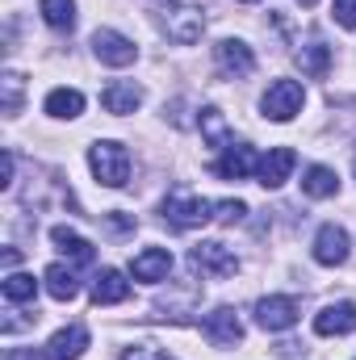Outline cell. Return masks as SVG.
I'll list each match as a JSON object with an SVG mask.
<instances>
[{
    "label": "cell",
    "mask_w": 356,
    "mask_h": 360,
    "mask_svg": "<svg viewBox=\"0 0 356 360\" xmlns=\"http://www.w3.org/2000/svg\"><path fill=\"white\" fill-rule=\"evenodd\" d=\"M160 30L180 42V46H193V42H201V34H205V13L197 8V4H164L160 8Z\"/></svg>",
    "instance_id": "3957f363"
},
{
    "label": "cell",
    "mask_w": 356,
    "mask_h": 360,
    "mask_svg": "<svg viewBox=\"0 0 356 360\" xmlns=\"http://www.w3.org/2000/svg\"><path fill=\"white\" fill-rule=\"evenodd\" d=\"M356 331V302H331L314 314V335H352Z\"/></svg>",
    "instance_id": "7c38bea8"
},
{
    "label": "cell",
    "mask_w": 356,
    "mask_h": 360,
    "mask_svg": "<svg viewBox=\"0 0 356 360\" xmlns=\"http://www.w3.org/2000/svg\"><path fill=\"white\" fill-rule=\"evenodd\" d=\"M293 168H298V155H293L289 147H268V155H260L256 180H260L265 188H281L285 180L293 176Z\"/></svg>",
    "instance_id": "4fadbf2b"
},
{
    "label": "cell",
    "mask_w": 356,
    "mask_h": 360,
    "mask_svg": "<svg viewBox=\"0 0 356 360\" xmlns=\"http://www.w3.org/2000/svg\"><path fill=\"white\" fill-rule=\"evenodd\" d=\"M122 360H177V356H168V352H160V348H130Z\"/></svg>",
    "instance_id": "f1b7e54d"
},
{
    "label": "cell",
    "mask_w": 356,
    "mask_h": 360,
    "mask_svg": "<svg viewBox=\"0 0 356 360\" xmlns=\"http://www.w3.org/2000/svg\"><path fill=\"white\" fill-rule=\"evenodd\" d=\"M0 293H4V302H34L38 281H34L30 272H8L4 285H0Z\"/></svg>",
    "instance_id": "cb8c5ba5"
},
{
    "label": "cell",
    "mask_w": 356,
    "mask_h": 360,
    "mask_svg": "<svg viewBox=\"0 0 356 360\" xmlns=\"http://www.w3.org/2000/svg\"><path fill=\"white\" fill-rule=\"evenodd\" d=\"M302 101H306V89L298 80H272L268 92L260 96V113L268 122H293L302 113Z\"/></svg>",
    "instance_id": "277c9868"
},
{
    "label": "cell",
    "mask_w": 356,
    "mask_h": 360,
    "mask_svg": "<svg viewBox=\"0 0 356 360\" xmlns=\"http://www.w3.org/2000/svg\"><path fill=\"white\" fill-rule=\"evenodd\" d=\"M189 269L201 272V276H235V272H239V260H235V252H231L227 243L205 239V243H197V248L189 252Z\"/></svg>",
    "instance_id": "5b68a950"
},
{
    "label": "cell",
    "mask_w": 356,
    "mask_h": 360,
    "mask_svg": "<svg viewBox=\"0 0 356 360\" xmlns=\"http://www.w3.org/2000/svg\"><path fill=\"white\" fill-rule=\"evenodd\" d=\"M256 327L260 331H289L298 323V302L285 297V293H272V297H260L256 302Z\"/></svg>",
    "instance_id": "ba28073f"
},
{
    "label": "cell",
    "mask_w": 356,
    "mask_h": 360,
    "mask_svg": "<svg viewBox=\"0 0 356 360\" xmlns=\"http://www.w3.org/2000/svg\"><path fill=\"white\" fill-rule=\"evenodd\" d=\"M42 109H46L51 117L72 122V117H80V113H84V92H80V89H51V92H46V101H42Z\"/></svg>",
    "instance_id": "d6986e66"
},
{
    "label": "cell",
    "mask_w": 356,
    "mask_h": 360,
    "mask_svg": "<svg viewBox=\"0 0 356 360\" xmlns=\"http://www.w3.org/2000/svg\"><path fill=\"white\" fill-rule=\"evenodd\" d=\"M331 17H336V25L356 30V0H336V4H331Z\"/></svg>",
    "instance_id": "83f0119b"
},
{
    "label": "cell",
    "mask_w": 356,
    "mask_h": 360,
    "mask_svg": "<svg viewBox=\"0 0 356 360\" xmlns=\"http://www.w3.org/2000/svg\"><path fill=\"white\" fill-rule=\"evenodd\" d=\"M42 285H46V293L55 302H72L80 293V281H76V272L68 269V264H51V269L42 272Z\"/></svg>",
    "instance_id": "44dd1931"
},
{
    "label": "cell",
    "mask_w": 356,
    "mask_h": 360,
    "mask_svg": "<svg viewBox=\"0 0 356 360\" xmlns=\"http://www.w3.org/2000/svg\"><path fill=\"white\" fill-rule=\"evenodd\" d=\"M13 172H17V160H13V151H4V180H0L4 188L13 184Z\"/></svg>",
    "instance_id": "f546056e"
},
{
    "label": "cell",
    "mask_w": 356,
    "mask_h": 360,
    "mask_svg": "<svg viewBox=\"0 0 356 360\" xmlns=\"http://www.w3.org/2000/svg\"><path fill=\"white\" fill-rule=\"evenodd\" d=\"M302 193H306V197H314V201L336 197V193H340V176H336L327 164H310V168L302 172Z\"/></svg>",
    "instance_id": "ffe728a7"
},
{
    "label": "cell",
    "mask_w": 356,
    "mask_h": 360,
    "mask_svg": "<svg viewBox=\"0 0 356 360\" xmlns=\"http://www.w3.org/2000/svg\"><path fill=\"white\" fill-rule=\"evenodd\" d=\"M51 243H55L68 260H76V264H92V260H96V248H92L84 235H76L72 226H55V231H51Z\"/></svg>",
    "instance_id": "ac0fdd59"
},
{
    "label": "cell",
    "mask_w": 356,
    "mask_h": 360,
    "mask_svg": "<svg viewBox=\"0 0 356 360\" xmlns=\"http://www.w3.org/2000/svg\"><path fill=\"white\" fill-rule=\"evenodd\" d=\"M298 63H302V72H306V76L323 80V76H327V68H331V46H327V42H319V38H310L306 46H298Z\"/></svg>",
    "instance_id": "7402d4cb"
},
{
    "label": "cell",
    "mask_w": 356,
    "mask_h": 360,
    "mask_svg": "<svg viewBox=\"0 0 356 360\" xmlns=\"http://www.w3.org/2000/svg\"><path fill=\"white\" fill-rule=\"evenodd\" d=\"M126 297H130V281H126V272L101 269V276L92 281V302H96V306H117V302H126Z\"/></svg>",
    "instance_id": "e0dca14e"
},
{
    "label": "cell",
    "mask_w": 356,
    "mask_h": 360,
    "mask_svg": "<svg viewBox=\"0 0 356 360\" xmlns=\"http://www.w3.org/2000/svg\"><path fill=\"white\" fill-rule=\"evenodd\" d=\"M101 105H105V113L126 117V113H134V109L143 105V89H139L134 80H113L109 89L101 92Z\"/></svg>",
    "instance_id": "9a60e30c"
},
{
    "label": "cell",
    "mask_w": 356,
    "mask_h": 360,
    "mask_svg": "<svg viewBox=\"0 0 356 360\" xmlns=\"http://www.w3.org/2000/svg\"><path fill=\"white\" fill-rule=\"evenodd\" d=\"M256 168H260V155L252 147H243V143L222 147V155L214 160V176L218 180H248Z\"/></svg>",
    "instance_id": "30bf717a"
},
{
    "label": "cell",
    "mask_w": 356,
    "mask_h": 360,
    "mask_svg": "<svg viewBox=\"0 0 356 360\" xmlns=\"http://www.w3.org/2000/svg\"><path fill=\"white\" fill-rule=\"evenodd\" d=\"M201 331H205V340H210L214 348H235V344L243 340V323H239V314H235L231 306H222V310L205 314Z\"/></svg>",
    "instance_id": "8fae6325"
},
{
    "label": "cell",
    "mask_w": 356,
    "mask_h": 360,
    "mask_svg": "<svg viewBox=\"0 0 356 360\" xmlns=\"http://www.w3.org/2000/svg\"><path fill=\"white\" fill-rule=\"evenodd\" d=\"M214 63H218V72L231 76V80H243V76L256 72V55H252V46H248L243 38H222V42L214 46Z\"/></svg>",
    "instance_id": "52a82bcc"
},
{
    "label": "cell",
    "mask_w": 356,
    "mask_h": 360,
    "mask_svg": "<svg viewBox=\"0 0 356 360\" xmlns=\"http://www.w3.org/2000/svg\"><path fill=\"white\" fill-rule=\"evenodd\" d=\"M130 272H134V281H168V272H172V252L168 248H143L139 256H134V264H130Z\"/></svg>",
    "instance_id": "2e32d148"
},
{
    "label": "cell",
    "mask_w": 356,
    "mask_h": 360,
    "mask_svg": "<svg viewBox=\"0 0 356 360\" xmlns=\"http://www.w3.org/2000/svg\"><path fill=\"white\" fill-rule=\"evenodd\" d=\"M89 168L105 188H122L130 180V151L113 139H96L89 147Z\"/></svg>",
    "instance_id": "6da1fadb"
},
{
    "label": "cell",
    "mask_w": 356,
    "mask_h": 360,
    "mask_svg": "<svg viewBox=\"0 0 356 360\" xmlns=\"http://www.w3.org/2000/svg\"><path fill=\"white\" fill-rule=\"evenodd\" d=\"M201 134H205L214 147H231V130H227V117H222L214 105H205V109H201Z\"/></svg>",
    "instance_id": "d4e9b609"
},
{
    "label": "cell",
    "mask_w": 356,
    "mask_h": 360,
    "mask_svg": "<svg viewBox=\"0 0 356 360\" xmlns=\"http://www.w3.org/2000/svg\"><path fill=\"white\" fill-rule=\"evenodd\" d=\"M38 13L51 30H72L76 25V0H38Z\"/></svg>",
    "instance_id": "603a6c76"
},
{
    "label": "cell",
    "mask_w": 356,
    "mask_h": 360,
    "mask_svg": "<svg viewBox=\"0 0 356 360\" xmlns=\"http://www.w3.org/2000/svg\"><path fill=\"white\" fill-rule=\"evenodd\" d=\"M310 256H314L323 269L344 264V260H348V231L336 226V222H323L319 235H314V243H310Z\"/></svg>",
    "instance_id": "9c48e42d"
},
{
    "label": "cell",
    "mask_w": 356,
    "mask_h": 360,
    "mask_svg": "<svg viewBox=\"0 0 356 360\" xmlns=\"http://www.w3.org/2000/svg\"><path fill=\"white\" fill-rule=\"evenodd\" d=\"M243 214H248L243 201H214V218L227 222V226H231V222H243Z\"/></svg>",
    "instance_id": "4316f807"
},
{
    "label": "cell",
    "mask_w": 356,
    "mask_h": 360,
    "mask_svg": "<svg viewBox=\"0 0 356 360\" xmlns=\"http://www.w3.org/2000/svg\"><path fill=\"white\" fill-rule=\"evenodd\" d=\"M84 348H89V327H84V323H72V327H63V331L51 335L46 360H80Z\"/></svg>",
    "instance_id": "5bb4252c"
},
{
    "label": "cell",
    "mask_w": 356,
    "mask_h": 360,
    "mask_svg": "<svg viewBox=\"0 0 356 360\" xmlns=\"http://www.w3.org/2000/svg\"><path fill=\"white\" fill-rule=\"evenodd\" d=\"M243 4H256V0H243Z\"/></svg>",
    "instance_id": "1f68e13d"
},
{
    "label": "cell",
    "mask_w": 356,
    "mask_h": 360,
    "mask_svg": "<svg viewBox=\"0 0 356 360\" xmlns=\"http://www.w3.org/2000/svg\"><path fill=\"white\" fill-rule=\"evenodd\" d=\"M298 4H302V8H310V4H319V0H298Z\"/></svg>",
    "instance_id": "4dcf8cb0"
},
{
    "label": "cell",
    "mask_w": 356,
    "mask_h": 360,
    "mask_svg": "<svg viewBox=\"0 0 356 360\" xmlns=\"http://www.w3.org/2000/svg\"><path fill=\"white\" fill-rule=\"evenodd\" d=\"M92 55H96L105 68H130V63L139 59V46H134L126 34H117V30H96V34H92Z\"/></svg>",
    "instance_id": "8992f818"
},
{
    "label": "cell",
    "mask_w": 356,
    "mask_h": 360,
    "mask_svg": "<svg viewBox=\"0 0 356 360\" xmlns=\"http://www.w3.org/2000/svg\"><path fill=\"white\" fill-rule=\"evenodd\" d=\"M0 89H4V96H0V105H4V113L13 117V113L21 109V92H25V80H21L17 72H4V80H0Z\"/></svg>",
    "instance_id": "484cf974"
},
{
    "label": "cell",
    "mask_w": 356,
    "mask_h": 360,
    "mask_svg": "<svg viewBox=\"0 0 356 360\" xmlns=\"http://www.w3.org/2000/svg\"><path fill=\"white\" fill-rule=\"evenodd\" d=\"M164 222H172L177 231H193V226H205L214 222V201H205L201 193H184L177 188L172 197H164Z\"/></svg>",
    "instance_id": "7a4b0ae2"
}]
</instances>
